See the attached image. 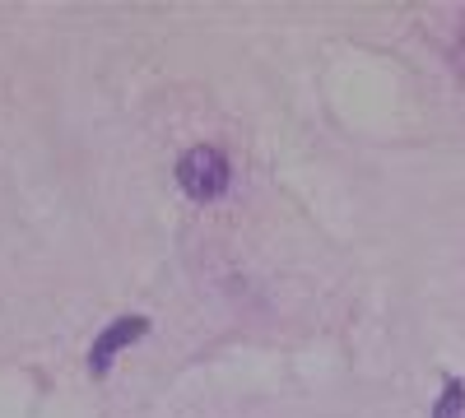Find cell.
<instances>
[{
    "label": "cell",
    "mask_w": 465,
    "mask_h": 418,
    "mask_svg": "<svg viewBox=\"0 0 465 418\" xmlns=\"http://www.w3.org/2000/svg\"><path fill=\"white\" fill-rule=\"evenodd\" d=\"M177 186L191 200H214L228 191V159L210 144H196L177 159Z\"/></svg>",
    "instance_id": "obj_1"
},
{
    "label": "cell",
    "mask_w": 465,
    "mask_h": 418,
    "mask_svg": "<svg viewBox=\"0 0 465 418\" xmlns=\"http://www.w3.org/2000/svg\"><path fill=\"white\" fill-rule=\"evenodd\" d=\"M140 335H149V321L144 316H122V321H112L98 339H94V349H89V372H107L112 367V358L122 354L126 345H135Z\"/></svg>",
    "instance_id": "obj_2"
},
{
    "label": "cell",
    "mask_w": 465,
    "mask_h": 418,
    "mask_svg": "<svg viewBox=\"0 0 465 418\" xmlns=\"http://www.w3.org/2000/svg\"><path fill=\"white\" fill-rule=\"evenodd\" d=\"M460 409H465V386L451 376L447 391H442V400H438V413H433V418H460Z\"/></svg>",
    "instance_id": "obj_3"
}]
</instances>
